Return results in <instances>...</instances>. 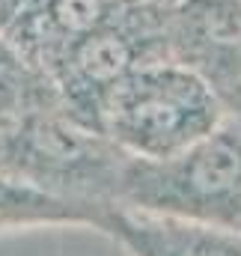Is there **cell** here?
<instances>
[{
	"instance_id": "obj_1",
	"label": "cell",
	"mask_w": 241,
	"mask_h": 256,
	"mask_svg": "<svg viewBox=\"0 0 241 256\" xmlns=\"http://www.w3.org/2000/svg\"><path fill=\"white\" fill-rule=\"evenodd\" d=\"M116 208L194 230L241 232V122L226 116L158 161L125 158Z\"/></svg>"
},
{
	"instance_id": "obj_2",
	"label": "cell",
	"mask_w": 241,
	"mask_h": 256,
	"mask_svg": "<svg viewBox=\"0 0 241 256\" xmlns=\"http://www.w3.org/2000/svg\"><path fill=\"white\" fill-rule=\"evenodd\" d=\"M214 86L173 57L149 60L116 80L98 104L96 128L128 158L158 161L226 120Z\"/></svg>"
},
{
	"instance_id": "obj_3",
	"label": "cell",
	"mask_w": 241,
	"mask_h": 256,
	"mask_svg": "<svg viewBox=\"0 0 241 256\" xmlns=\"http://www.w3.org/2000/svg\"><path fill=\"white\" fill-rule=\"evenodd\" d=\"M125 158L98 128L74 120L57 102L21 114L0 131L3 170L96 208H116Z\"/></svg>"
},
{
	"instance_id": "obj_4",
	"label": "cell",
	"mask_w": 241,
	"mask_h": 256,
	"mask_svg": "<svg viewBox=\"0 0 241 256\" xmlns=\"http://www.w3.org/2000/svg\"><path fill=\"white\" fill-rule=\"evenodd\" d=\"M116 208H96L60 194H51L0 167V232L27 226H57V224H96L114 226Z\"/></svg>"
},
{
	"instance_id": "obj_5",
	"label": "cell",
	"mask_w": 241,
	"mask_h": 256,
	"mask_svg": "<svg viewBox=\"0 0 241 256\" xmlns=\"http://www.w3.org/2000/svg\"><path fill=\"white\" fill-rule=\"evenodd\" d=\"M57 98L45 84V78L24 57H18L6 42H0V131L9 122H15L21 114Z\"/></svg>"
},
{
	"instance_id": "obj_6",
	"label": "cell",
	"mask_w": 241,
	"mask_h": 256,
	"mask_svg": "<svg viewBox=\"0 0 241 256\" xmlns=\"http://www.w3.org/2000/svg\"><path fill=\"white\" fill-rule=\"evenodd\" d=\"M214 92L220 96L226 114L241 122V54L236 57V63L230 66V72L214 84Z\"/></svg>"
}]
</instances>
